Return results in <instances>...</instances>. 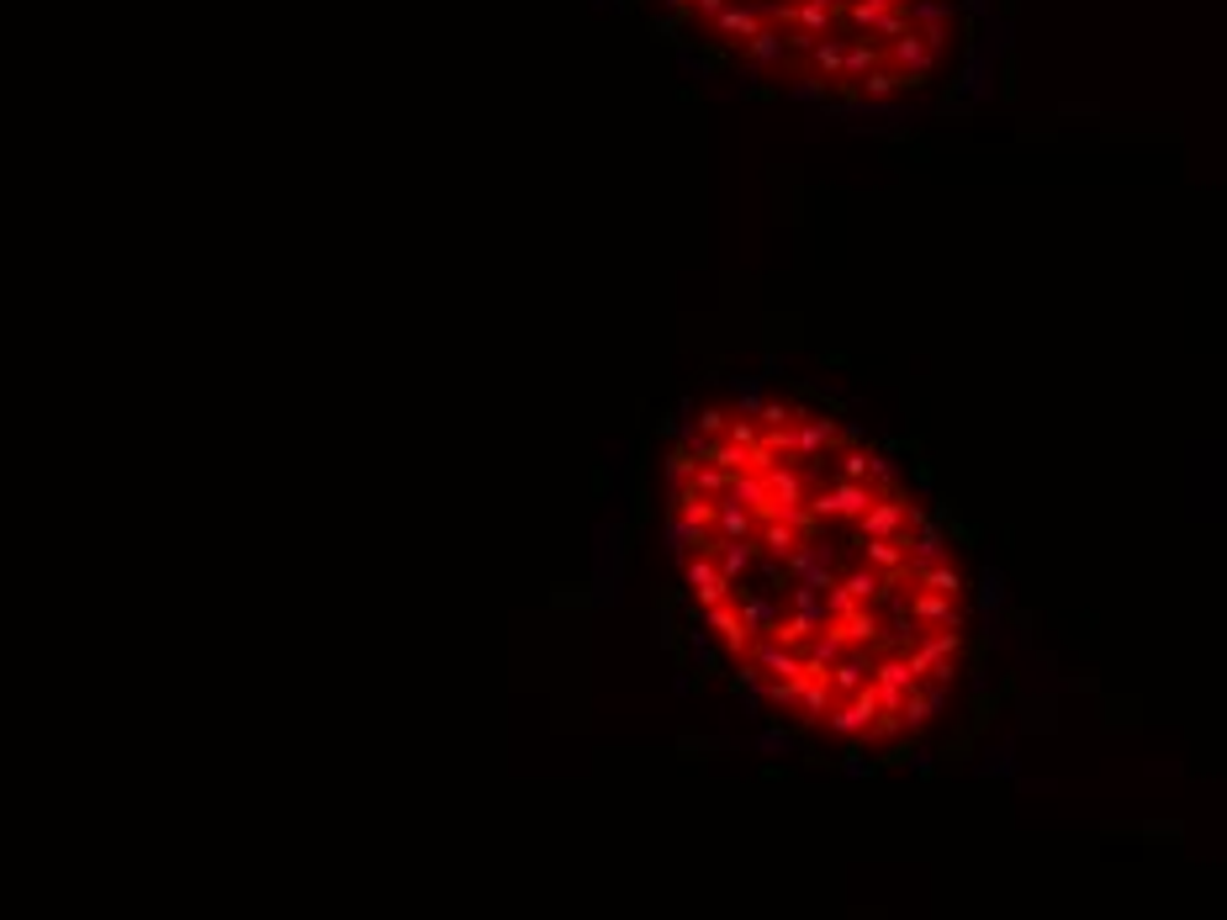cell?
Returning <instances> with one entry per match:
<instances>
[{"label":"cell","mask_w":1227,"mask_h":920,"mask_svg":"<svg viewBox=\"0 0 1227 920\" xmlns=\"http://www.w3.org/2000/svg\"><path fill=\"white\" fill-rule=\"evenodd\" d=\"M693 69L751 95L895 117L968 75L979 0H625Z\"/></svg>","instance_id":"7a4b0ae2"},{"label":"cell","mask_w":1227,"mask_h":920,"mask_svg":"<svg viewBox=\"0 0 1227 920\" xmlns=\"http://www.w3.org/2000/svg\"><path fill=\"white\" fill-rule=\"evenodd\" d=\"M657 545L698 656L815 751L899 762L968 709V545L831 397L783 376L693 391L657 445Z\"/></svg>","instance_id":"6da1fadb"}]
</instances>
